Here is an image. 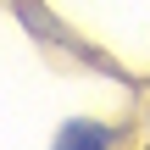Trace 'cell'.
Wrapping results in <instances>:
<instances>
[{"label": "cell", "mask_w": 150, "mask_h": 150, "mask_svg": "<svg viewBox=\"0 0 150 150\" xmlns=\"http://www.w3.org/2000/svg\"><path fill=\"white\" fill-rule=\"evenodd\" d=\"M61 145H111V134L95 128V122H67L61 128Z\"/></svg>", "instance_id": "cell-1"}]
</instances>
